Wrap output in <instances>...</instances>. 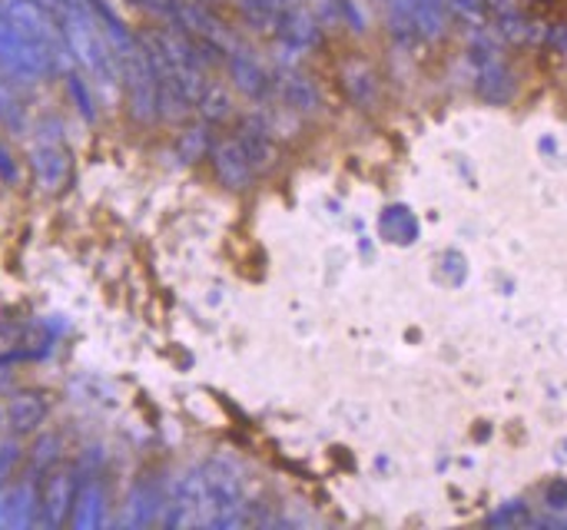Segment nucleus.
<instances>
[{
	"label": "nucleus",
	"instance_id": "1",
	"mask_svg": "<svg viewBox=\"0 0 567 530\" xmlns=\"http://www.w3.org/2000/svg\"><path fill=\"white\" fill-rule=\"evenodd\" d=\"M203 478H206V491H209V501H213V518H209V528H239L246 524V505H243V485H239V475L233 468V461H209L203 468Z\"/></svg>",
	"mask_w": 567,
	"mask_h": 530
},
{
	"label": "nucleus",
	"instance_id": "2",
	"mask_svg": "<svg viewBox=\"0 0 567 530\" xmlns=\"http://www.w3.org/2000/svg\"><path fill=\"white\" fill-rule=\"evenodd\" d=\"M209 518H213V501H209L203 471L183 475L173 498L163 505V524L166 528H209Z\"/></svg>",
	"mask_w": 567,
	"mask_h": 530
},
{
	"label": "nucleus",
	"instance_id": "3",
	"mask_svg": "<svg viewBox=\"0 0 567 530\" xmlns=\"http://www.w3.org/2000/svg\"><path fill=\"white\" fill-rule=\"evenodd\" d=\"M123 76L130 96V116L140 123H153L159 116V90L153 80V63L140 50L123 53Z\"/></svg>",
	"mask_w": 567,
	"mask_h": 530
},
{
	"label": "nucleus",
	"instance_id": "4",
	"mask_svg": "<svg viewBox=\"0 0 567 530\" xmlns=\"http://www.w3.org/2000/svg\"><path fill=\"white\" fill-rule=\"evenodd\" d=\"M7 20L13 23V30L20 33V40L50 66V56H53V37H50V27L47 20L40 17L37 7H30L27 0H7Z\"/></svg>",
	"mask_w": 567,
	"mask_h": 530
},
{
	"label": "nucleus",
	"instance_id": "5",
	"mask_svg": "<svg viewBox=\"0 0 567 530\" xmlns=\"http://www.w3.org/2000/svg\"><path fill=\"white\" fill-rule=\"evenodd\" d=\"M30 166H33V176H37V186L43 193H56L66 186L70 179V153L56 143V139H40L33 149H30Z\"/></svg>",
	"mask_w": 567,
	"mask_h": 530
},
{
	"label": "nucleus",
	"instance_id": "6",
	"mask_svg": "<svg viewBox=\"0 0 567 530\" xmlns=\"http://www.w3.org/2000/svg\"><path fill=\"white\" fill-rule=\"evenodd\" d=\"M209 159H213V169L219 176V183L226 189H246L256 176L252 163L246 159L243 146L236 139H219L209 146Z\"/></svg>",
	"mask_w": 567,
	"mask_h": 530
},
{
	"label": "nucleus",
	"instance_id": "7",
	"mask_svg": "<svg viewBox=\"0 0 567 530\" xmlns=\"http://www.w3.org/2000/svg\"><path fill=\"white\" fill-rule=\"evenodd\" d=\"M37 491L33 481H20L7 491H0V528L3 530H23L37 521Z\"/></svg>",
	"mask_w": 567,
	"mask_h": 530
},
{
	"label": "nucleus",
	"instance_id": "8",
	"mask_svg": "<svg viewBox=\"0 0 567 530\" xmlns=\"http://www.w3.org/2000/svg\"><path fill=\"white\" fill-rule=\"evenodd\" d=\"M236 143L243 146V153L252 163V169H259V173L272 169V163H276V143H272V133L266 129V123L259 116H246L239 123Z\"/></svg>",
	"mask_w": 567,
	"mask_h": 530
},
{
	"label": "nucleus",
	"instance_id": "9",
	"mask_svg": "<svg viewBox=\"0 0 567 530\" xmlns=\"http://www.w3.org/2000/svg\"><path fill=\"white\" fill-rule=\"evenodd\" d=\"M73 498H76V488H73V478L66 471L53 475L43 488V498H40V511H43V524L47 528H60L70 511H73Z\"/></svg>",
	"mask_w": 567,
	"mask_h": 530
},
{
	"label": "nucleus",
	"instance_id": "10",
	"mask_svg": "<svg viewBox=\"0 0 567 530\" xmlns=\"http://www.w3.org/2000/svg\"><path fill=\"white\" fill-rule=\"evenodd\" d=\"M163 508V495H159V485L153 478H143L133 491H130V501H126V511H123V524L126 528H150L156 521Z\"/></svg>",
	"mask_w": 567,
	"mask_h": 530
},
{
	"label": "nucleus",
	"instance_id": "11",
	"mask_svg": "<svg viewBox=\"0 0 567 530\" xmlns=\"http://www.w3.org/2000/svg\"><path fill=\"white\" fill-rule=\"evenodd\" d=\"M73 528L76 530H93L103 528L106 521V498H103V488L96 481H86L76 498H73Z\"/></svg>",
	"mask_w": 567,
	"mask_h": 530
},
{
	"label": "nucleus",
	"instance_id": "12",
	"mask_svg": "<svg viewBox=\"0 0 567 530\" xmlns=\"http://www.w3.org/2000/svg\"><path fill=\"white\" fill-rule=\"evenodd\" d=\"M43 415H47V405H43L40 395H17V398H10V405H7V422H10V428H13L17 435L33 432V428L43 422Z\"/></svg>",
	"mask_w": 567,
	"mask_h": 530
},
{
	"label": "nucleus",
	"instance_id": "13",
	"mask_svg": "<svg viewBox=\"0 0 567 530\" xmlns=\"http://www.w3.org/2000/svg\"><path fill=\"white\" fill-rule=\"evenodd\" d=\"M279 90H282V100L292 110H299V113H316L319 110V90H316L312 80H306L299 73H289V76H282Z\"/></svg>",
	"mask_w": 567,
	"mask_h": 530
},
{
	"label": "nucleus",
	"instance_id": "14",
	"mask_svg": "<svg viewBox=\"0 0 567 530\" xmlns=\"http://www.w3.org/2000/svg\"><path fill=\"white\" fill-rule=\"evenodd\" d=\"M233 80L246 96H266V73L249 60H233Z\"/></svg>",
	"mask_w": 567,
	"mask_h": 530
},
{
	"label": "nucleus",
	"instance_id": "15",
	"mask_svg": "<svg viewBox=\"0 0 567 530\" xmlns=\"http://www.w3.org/2000/svg\"><path fill=\"white\" fill-rule=\"evenodd\" d=\"M478 90H482V96H485V100H492V103H505V100L512 96V80H508V73H505L498 63H488V66L482 70V83H478Z\"/></svg>",
	"mask_w": 567,
	"mask_h": 530
},
{
	"label": "nucleus",
	"instance_id": "16",
	"mask_svg": "<svg viewBox=\"0 0 567 530\" xmlns=\"http://www.w3.org/2000/svg\"><path fill=\"white\" fill-rule=\"evenodd\" d=\"M382 229H385L395 242H412V239L419 236V222H415L412 212L402 209V206H395V209H389V212L382 216Z\"/></svg>",
	"mask_w": 567,
	"mask_h": 530
},
{
	"label": "nucleus",
	"instance_id": "17",
	"mask_svg": "<svg viewBox=\"0 0 567 530\" xmlns=\"http://www.w3.org/2000/svg\"><path fill=\"white\" fill-rule=\"evenodd\" d=\"M196 103H199V113L206 123H219L229 116V93L223 86H206Z\"/></svg>",
	"mask_w": 567,
	"mask_h": 530
},
{
	"label": "nucleus",
	"instance_id": "18",
	"mask_svg": "<svg viewBox=\"0 0 567 530\" xmlns=\"http://www.w3.org/2000/svg\"><path fill=\"white\" fill-rule=\"evenodd\" d=\"M176 149H179V156H183L186 163H196V159H203V156H206V149H209V136H206V129H203V126H193V129H186V133L179 136Z\"/></svg>",
	"mask_w": 567,
	"mask_h": 530
},
{
	"label": "nucleus",
	"instance_id": "19",
	"mask_svg": "<svg viewBox=\"0 0 567 530\" xmlns=\"http://www.w3.org/2000/svg\"><path fill=\"white\" fill-rule=\"evenodd\" d=\"M17 458H20V448H17V441H0V481H3V478L13 471Z\"/></svg>",
	"mask_w": 567,
	"mask_h": 530
},
{
	"label": "nucleus",
	"instance_id": "20",
	"mask_svg": "<svg viewBox=\"0 0 567 530\" xmlns=\"http://www.w3.org/2000/svg\"><path fill=\"white\" fill-rule=\"evenodd\" d=\"M0 176L7 179V183H13L17 179V166H13V159H10V153H7V146L0 143Z\"/></svg>",
	"mask_w": 567,
	"mask_h": 530
}]
</instances>
